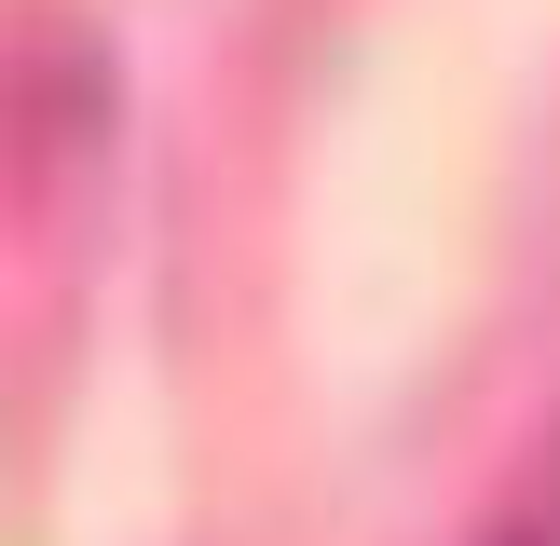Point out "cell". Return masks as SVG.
<instances>
[{
  "instance_id": "cell-1",
  "label": "cell",
  "mask_w": 560,
  "mask_h": 546,
  "mask_svg": "<svg viewBox=\"0 0 560 546\" xmlns=\"http://www.w3.org/2000/svg\"><path fill=\"white\" fill-rule=\"evenodd\" d=\"M465 546H560V424L534 437V464H520V478L492 491V519H479Z\"/></svg>"
}]
</instances>
